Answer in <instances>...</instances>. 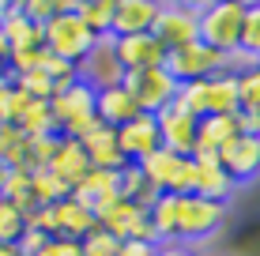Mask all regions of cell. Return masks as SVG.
<instances>
[{
	"mask_svg": "<svg viewBox=\"0 0 260 256\" xmlns=\"http://www.w3.org/2000/svg\"><path fill=\"white\" fill-rule=\"evenodd\" d=\"M155 256H200V252H196L192 245H185V241H162L155 249Z\"/></svg>",
	"mask_w": 260,
	"mask_h": 256,
	"instance_id": "836d02e7",
	"label": "cell"
},
{
	"mask_svg": "<svg viewBox=\"0 0 260 256\" xmlns=\"http://www.w3.org/2000/svg\"><path fill=\"white\" fill-rule=\"evenodd\" d=\"M241 19H245V4H238V0L200 4V42L215 53L238 49L241 46Z\"/></svg>",
	"mask_w": 260,
	"mask_h": 256,
	"instance_id": "277c9868",
	"label": "cell"
},
{
	"mask_svg": "<svg viewBox=\"0 0 260 256\" xmlns=\"http://www.w3.org/2000/svg\"><path fill=\"white\" fill-rule=\"evenodd\" d=\"M162 68L185 87V83H196V79H208V76H215V72H222V53L208 49L200 38H196V42H189V46L170 49Z\"/></svg>",
	"mask_w": 260,
	"mask_h": 256,
	"instance_id": "9c48e42d",
	"label": "cell"
},
{
	"mask_svg": "<svg viewBox=\"0 0 260 256\" xmlns=\"http://www.w3.org/2000/svg\"><path fill=\"white\" fill-rule=\"evenodd\" d=\"M53 218H57V237H68V241H83L91 230H98L94 211L79 204L76 196H64L60 204H53Z\"/></svg>",
	"mask_w": 260,
	"mask_h": 256,
	"instance_id": "d6986e66",
	"label": "cell"
},
{
	"mask_svg": "<svg viewBox=\"0 0 260 256\" xmlns=\"http://www.w3.org/2000/svg\"><path fill=\"white\" fill-rule=\"evenodd\" d=\"M79 143H83V151H87L91 170H113V173H121L124 166H128V162H124V155L117 151V132L106 128L102 121H98V125L87 132Z\"/></svg>",
	"mask_w": 260,
	"mask_h": 256,
	"instance_id": "2e32d148",
	"label": "cell"
},
{
	"mask_svg": "<svg viewBox=\"0 0 260 256\" xmlns=\"http://www.w3.org/2000/svg\"><path fill=\"white\" fill-rule=\"evenodd\" d=\"M79 245H83V256H117V241L106 230H91Z\"/></svg>",
	"mask_w": 260,
	"mask_h": 256,
	"instance_id": "1f68e13d",
	"label": "cell"
},
{
	"mask_svg": "<svg viewBox=\"0 0 260 256\" xmlns=\"http://www.w3.org/2000/svg\"><path fill=\"white\" fill-rule=\"evenodd\" d=\"M230 192H234V181L226 177L219 158H192V196L211 200V204H226Z\"/></svg>",
	"mask_w": 260,
	"mask_h": 256,
	"instance_id": "9a60e30c",
	"label": "cell"
},
{
	"mask_svg": "<svg viewBox=\"0 0 260 256\" xmlns=\"http://www.w3.org/2000/svg\"><path fill=\"white\" fill-rule=\"evenodd\" d=\"M155 249L151 241H117V256H155Z\"/></svg>",
	"mask_w": 260,
	"mask_h": 256,
	"instance_id": "d6a6232c",
	"label": "cell"
},
{
	"mask_svg": "<svg viewBox=\"0 0 260 256\" xmlns=\"http://www.w3.org/2000/svg\"><path fill=\"white\" fill-rule=\"evenodd\" d=\"M30 196H34L38 207H53V204H60L64 196H72V189L60 177H53L49 170H34L30 173Z\"/></svg>",
	"mask_w": 260,
	"mask_h": 256,
	"instance_id": "484cf974",
	"label": "cell"
},
{
	"mask_svg": "<svg viewBox=\"0 0 260 256\" xmlns=\"http://www.w3.org/2000/svg\"><path fill=\"white\" fill-rule=\"evenodd\" d=\"M121 87L136 98L140 113H151L155 117L158 109H166L170 102L177 98V91H181V83H177L174 76L166 72V68H143V72H124Z\"/></svg>",
	"mask_w": 260,
	"mask_h": 256,
	"instance_id": "5b68a950",
	"label": "cell"
},
{
	"mask_svg": "<svg viewBox=\"0 0 260 256\" xmlns=\"http://www.w3.org/2000/svg\"><path fill=\"white\" fill-rule=\"evenodd\" d=\"M238 136L234 113H219V117H204L196 125V143H192V158H215L230 139Z\"/></svg>",
	"mask_w": 260,
	"mask_h": 256,
	"instance_id": "ac0fdd59",
	"label": "cell"
},
{
	"mask_svg": "<svg viewBox=\"0 0 260 256\" xmlns=\"http://www.w3.org/2000/svg\"><path fill=\"white\" fill-rule=\"evenodd\" d=\"M110 192H117V173H113V170H87V177L72 189V196L94 211V204L102 196H110Z\"/></svg>",
	"mask_w": 260,
	"mask_h": 256,
	"instance_id": "cb8c5ba5",
	"label": "cell"
},
{
	"mask_svg": "<svg viewBox=\"0 0 260 256\" xmlns=\"http://www.w3.org/2000/svg\"><path fill=\"white\" fill-rule=\"evenodd\" d=\"M8 57H12V49H8L4 34H0V68H8Z\"/></svg>",
	"mask_w": 260,
	"mask_h": 256,
	"instance_id": "d590c367",
	"label": "cell"
},
{
	"mask_svg": "<svg viewBox=\"0 0 260 256\" xmlns=\"http://www.w3.org/2000/svg\"><path fill=\"white\" fill-rule=\"evenodd\" d=\"M151 34L166 46V53L196 42L200 38V4H158Z\"/></svg>",
	"mask_w": 260,
	"mask_h": 256,
	"instance_id": "ba28073f",
	"label": "cell"
},
{
	"mask_svg": "<svg viewBox=\"0 0 260 256\" xmlns=\"http://www.w3.org/2000/svg\"><path fill=\"white\" fill-rule=\"evenodd\" d=\"M177 102H181L196 121L219 117V113H234V109H238V76L215 72V76H208V79L185 83L181 91H177Z\"/></svg>",
	"mask_w": 260,
	"mask_h": 256,
	"instance_id": "6da1fadb",
	"label": "cell"
},
{
	"mask_svg": "<svg viewBox=\"0 0 260 256\" xmlns=\"http://www.w3.org/2000/svg\"><path fill=\"white\" fill-rule=\"evenodd\" d=\"M0 256H23V252L15 249V245H4V241H0Z\"/></svg>",
	"mask_w": 260,
	"mask_h": 256,
	"instance_id": "8d00e7d4",
	"label": "cell"
},
{
	"mask_svg": "<svg viewBox=\"0 0 260 256\" xmlns=\"http://www.w3.org/2000/svg\"><path fill=\"white\" fill-rule=\"evenodd\" d=\"M46 170L53 173V177H60L68 189H76V185L87 177V170H91L83 143H79V139H64V136H60V143H57V151H53Z\"/></svg>",
	"mask_w": 260,
	"mask_h": 256,
	"instance_id": "44dd1931",
	"label": "cell"
},
{
	"mask_svg": "<svg viewBox=\"0 0 260 256\" xmlns=\"http://www.w3.org/2000/svg\"><path fill=\"white\" fill-rule=\"evenodd\" d=\"M226 218V204H211L200 196H177V241H204L222 226Z\"/></svg>",
	"mask_w": 260,
	"mask_h": 256,
	"instance_id": "52a82bcc",
	"label": "cell"
},
{
	"mask_svg": "<svg viewBox=\"0 0 260 256\" xmlns=\"http://www.w3.org/2000/svg\"><path fill=\"white\" fill-rule=\"evenodd\" d=\"M215 158H219V166L226 170V177L234 185L253 181V177H260V136H241L238 132Z\"/></svg>",
	"mask_w": 260,
	"mask_h": 256,
	"instance_id": "4fadbf2b",
	"label": "cell"
},
{
	"mask_svg": "<svg viewBox=\"0 0 260 256\" xmlns=\"http://www.w3.org/2000/svg\"><path fill=\"white\" fill-rule=\"evenodd\" d=\"M140 173L158 192H170V196H189L192 192V158H181V155L166 151V147H158L155 155L143 158Z\"/></svg>",
	"mask_w": 260,
	"mask_h": 256,
	"instance_id": "8992f818",
	"label": "cell"
},
{
	"mask_svg": "<svg viewBox=\"0 0 260 256\" xmlns=\"http://www.w3.org/2000/svg\"><path fill=\"white\" fill-rule=\"evenodd\" d=\"M76 15L94 38H113V0H79Z\"/></svg>",
	"mask_w": 260,
	"mask_h": 256,
	"instance_id": "603a6c76",
	"label": "cell"
},
{
	"mask_svg": "<svg viewBox=\"0 0 260 256\" xmlns=\"http://www.w3.org/2000/svg\"><path fill=\"white\" fill-rule=\"evenodd\" d=\"M57 256H83V245L79 241H68V237H60V252Z\"/></svg>",
	"mask_w": 260,
	"mask_h": 256,
	"instance_id": "e575fe53",
	"label": "cell"
},
{
	"mask_svg": "<svg viewBox=\"0 0 260 256\" xmlns=\"http://www.w3.org/2000/svg\"><path fill=\"white\" fill-rule=\"evenodd\" d=\"M155 15H158L155 0H113V38L151 34Z\"/></svg>",
	"mask_w": 260,
	"mask_h": 256,
	"instance_id": "e0dca14e",
	"label": "cell"
},
{
	"mask_svg": "<svg viewBox=\"0 0 260 256\" xmlns=\"http://www.w3.org/2000/svg\"><path fill=\"white\" fill-rule=\"evenodd\" d=\"M241 49L260 57V4H245V19H241Z\"/></svg>",
	"mask_w": 260,
	"mask_h": 256,
	"instance_id": "4dcf8cb0",
	"label": "cell"
},
{
	"mask_svg": "<svg viewBox=\"0 0 260 256\" xmlns=\"http://www.w3.org/2000/svg\"><path fill=\"white\" fill-rule=\"evenodd\" d=\"M94 117L106 128H121L132 117H140V105L124 87H106V91H94Z\"/></svg>",
	"mask_w": 260,
	"mask_h": 256,
	"instance_id": "ffe728a7",
	"label": "cell"
},
{
	"mask_svg": "<svg viewBox=\"0 0 260 256\" xmlns=\"http://www.w3.org/2000/svg\"><path fill=\"white\" fill-rule=\"evenodd\" d=\"M23 230H26V215L15 204H8L4 196H0V241L4 245H15L23 237Z\"/></svg>",
	"mask_w": 260,
	"mask_h": 256,
	"instance_id": "f1b7e54d",
	"label": "cell"
},
{
	"mask_svg": "<svg viewBox=\"0 0 260 256\" xmlns=\"http://www.w3.org/2000/svg\"><path fill=\"white\" fill-rule=\"evenodd\" d=\"M15 128H19L26 139L57 136V128H53V117H49V102H26V109H23V117L15 121Z\"/></svg>",
	"mask_w": 260,
	"mask_h": 256,
	"instance_id": "4316f807",
	"label": "cell"
},
{
	"mask_svg": "<svg viewBox=\"0 0 260 256\" xmlns=\"http://www.w3.org/2000/svg\"><path fill=\"white\" fill-rule=\"evenodd\" d=\"M113 53H117L124 72H143V68H162L166 64V46L155 38V34L113 38Z\"/></svg>",
	"mask_w": 260,
	"mask_h": 256,
	"instance_id": "5bb4252c",
	"label": "cell"
},
{
	"mask_svg": "<svg viewBox=\"0 0 260 256\" xmlns=\"http://www.w3.org/2000/svg\"><path fill=\"white\" fill-rule=\"evenodd\" d=\"M117 132V151L124 155V162L140 166L147 155H155L158 147H162V139H158V125L151 113H140V117H132L128 125L113 128Z\"/></svg>",
	"mask_w": 260,
	"mask_h": 256,
	"instance_id": "7c38bea8",
	"label": "cell"
},
{
	"mask_svg": "<svg viewBox=\"0 0 260 256\" xmlns=\"http://www.w3.org/2000/svg\"><path fill=\"white\" fill-rule=\"evenodd\" d=\"M155 125H158V139H162L166 151H174V155H181V158H192L196 125H200V121H196L181 102L174 98L166 109H158L155 113Z\"/></svg>",
	"mask_w": 260,
	"mask_h": 256,
	"instance_id": "8fae6325",
	"label": "cell"
},
{
	"mask_svg": "<svg viewBox=\"0 0 260 256\" xmlns=\"http://www.w3.org/2000/svg\"><path fill=\"white\" fill-rule=\"evenodd\" d=\"M26 102H30V98H26V94H23L15 83L0 87V125H15V121L23 117Z\"/></svg>",
	"mask_w": 260,
	"mask_h": 256,
	"instance_id": "f546056e",
	"label": "cell"
},
{
	"mask_svg": "<svg viewBox=\"0 0 260 256\" xmlns=\"http://www.w3.org/2000/svg\"><path fill=\"white\" fill-rule=\"evenodd\" d=\"M0 34H4L8 49H38V46H42V26L26 19L19 4H12L8 19L0 23Z\"/></svg>",
	"mask_w": 260,
	"mask_h": 256,
	"instance_id": "7402d4cb",
	"label": "cell"
},
{
	"mask_svg": "<svg viewBox=\"0 0 260 256\" xmlns=\"http://www.w3.org/2000/svg\"><path fill=\"white\" fill-rule=\"evenodd\" d=\"M238 109L260 121V64L253 72L238 76Z\"/></svg>",
	"mask_w": 260,
	"mask_h": 256,
	"instance_id": "83f0119b",
	"label": "cell"
},
{
	"mask_svg": "<svg viewBox=\"0 0 260 256\" xmlns=\"http://www.w3.org/2000/svg\"><path fill=\"white\" fill-rule=\"evenodd\" d=\"M49 117H53L57 136L83 139L87 132L98 125V117H94V91L76 79L72 87H64V91H57L49 98Z\"/></svg>",
	"mask_w": 260,
	"mask_h": 256,
	"instance_id": "7a4b0ae2",
	"label": "cell"
},
{
	"mask_svg": "<svg viewBox=\"0 0 260 256\" xmlns=\"http://www.w3.org/2000/svg\"><path fill=\"white\" fill-rule=\"evenodd\" d=\"M94 42L98 38L79 23L76 8H72V12H57L46 26H42V46H46V53L68 60V64H79V60L94 49Z\"/></svg>",
	"mask_w": 260,
	"mask_h": 256,
	"instance_id": "3957f363",
	"label": "cell"
},
{
	"mask_svg": "<svg viewBox=\"0 0 260 256\" xmlns=\"http://www.w3.org/2000/svg\"><path fill=\"white\" fill-rule=\"evenodd\" d=\"M76 79H79L83 87H91V91L121 87L124 68H121L117 53H113V38H98V42H94V49L76 64Z\"/></svg>",
	"mask_w": 260,
	"mask_h": 256,
	"instance_id": "30bf717a",
	"label": "cell"
},
{
	"mask_svg": "<svg viewBox=\"0 0 260 256\" xmlns=\"http://www.w3.org/2000/svg\"><path fill=\"white\" fill-rule=\"evenodd\" d=\"M147 218H151V226H155V234H158V245L177 241V196L162 192V196L155 200V207L147 211Z\"/></svg>",
	"mask_w": 260,
	"mask_h": 256,
	"instance_id": "d4e9b609",
	"label": "cell"
}]
</instances>
